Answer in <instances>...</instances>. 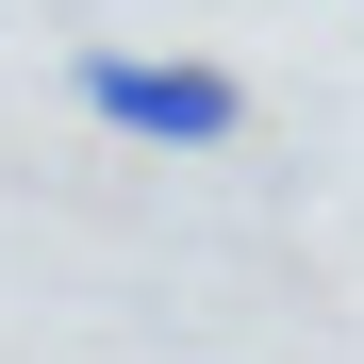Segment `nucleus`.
I'll return each instance as SVG.
<instances>
[{
	"mask_svg": "<svg viewBox=\"0 0 364 364\" xmlns=\"http://www.w3.org/2000/svg\"><path fill=\"white\" fill-rule=\"evenodd\" d=\"M67 100L100 116V133H133V149H232L249 133V83L199 67V50H83Z\"/></svg>",
	"mask_w": 364,
	"mask_h": 364,
	"instance_id": "f257e3e1",
	"label": "nucleus"
}]
</instances>
